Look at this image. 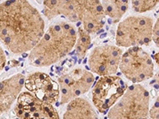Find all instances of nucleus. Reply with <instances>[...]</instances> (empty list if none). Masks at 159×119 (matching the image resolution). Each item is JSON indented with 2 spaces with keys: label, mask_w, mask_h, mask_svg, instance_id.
<instances>
[{
  "label": "nucleus",
  "mask_w": 159,
  "mask_h": 119,
  "mask_svg": "<svg viewBox=\"0 0 159 119\" xmlns=\"http://www.w3.org/2000/svg\"><path fill=\"white\" fill-rule=\"evenodd\" d=\"M45 33L39 11L27 1L0 2V42L14 54L30 52Z\"/></svg>",
  "instance_id": "obj_1"
},
{
  "label": "nucleus",
  "mask_w": 159,
  "mask_h": 119,
  "mask_svg": "<svg viewBox=\"0 0 159 119\" xmlns=\"http://www.w3.org/2000/svg\"><path fill=\"white\" fill-rule=\"evenodd\" d=\"M76 37L77 32L72 24L65 21L53 22L30 52V64L44 68L57 63L74 48Z\"/></svg>",
  "instance_id": "obj_2"
},
{
  "label": "nucleus",
  "mask_w": 159,
  "mask_h": 119,
  "mask_svg": "<svg viewBox=\"0 0 159 119\" xmlns=\"http://www.w3.org/2000/svg\"><path fill=\"white\" fill-rule=\"evenodd\" d=\"M44 15L52 20L59 15L72 22H82L83 29L90 33L99 31L105 24V13L99 1H44Z\"/></svg>",
  "instance_id": "obj_3"
},
{
  "label": "nucleus",
  "mask_w": 159,
  "mask_h": 119,
  "mask_svg": "<svg viewBox=\"0 0 159 119\" xmlns=\"http://www.w3.org/2000/svg\"><path fill=\"white\" fill-rule=\"evenodd\" d=\"M150 100V93L143 86L131 85L110 109L108 119H149Z\"/></svg>",
  "instance_id": "obj_4"
},
{
  "label": "nucleus",
  "mask_w": 159,
  "mask_h": 119,
  "mask_svg": "<svg viewBox=\"0 0 159 119\" xmlns=\"http://www.w3.org/2000/svg\"><path fill=\"white\" fill-rule=\"evenodd\" d=\"M154 22L148 16H129L118 25L116 42L118 47H140L150 44Z\"/></svg>",
  "instance_id": "obj_5"
},
{
  "label": "nucleus",
  "mask_w": 159,
  "mask_h": 119,
  "mask_svg": "<svg viewBox=\"0 0 159 119\" xmlns=\"http://www.w3.org/2000/svg\"><path fill=\"white\" fill-rule=\"evenodd\" d=\"M119 68L132 83L147 80L154 76V63L150 55L141 47L129 48L123 53Z\"/></svg>",
  "instance_id": "obj_6"
},
{
  "label": "nucleus",
  "mask_w": 159,
  "mask_h": 119,
  "mask_svg": "<svg viewBox=\"0 0 159 119\" xmlns=\"http://www.w3.org/2000/svg\"><path fill=\"white\" fill-rule=\"evenodd\" d=\"M127 87L119 76H101L92 88V103L99 113L104 114L119 101Z\"/></svg>",
  "instance_id": "obj_7"
},
{
  "label": "nucleus",
  "mask_w": 159,
  "mask_h": 119,
  "mask_svg": "<svg viewBox=\"0 0 159 119\" xmlns=\"http://www.w3.org/2000/svg\"><path fill=\"white\" fill-rule=\"evenodd\" d=\"M95 76L82 68H76L58 78L61 104L69 103L92 87Z\"/></svg>",
  "instance_id": "obj_8"
},
{
  "label": "nucleus",
  "mask_w": 159,
  "mask_h": 119,
  "mask_svg": "<svg viewBox=\"0 0 159 119\" xmlns=\"http://www.w3.org/2000/svg\"><path fill=\"white\" fill-rule=\"evenodd\" d=\"M123 53V50L116 45H99L91 52L89 66L98 76H113L117 72Z\"/></svg>",
  "instance_id": "obj_9"
},
{
  "label": "nucleus",
  "mask_w": 159,
  "mask_h": 119,
  "mask_svg": "<svg viewBox=\"0 0 159 119\" xmlns=\"http://www.w3.org/2000/svg\"><path fill=\"white\" fill-rule=\"evenodd\" d=\"M15 112L19 119H61L52 104L41 101L28 91L19 95Z\"/></svg>",
  "instance_id": "obj_10"
},
{
  "label": "nucleus",
  "mask_w": 159,
  "mask_h": 119,
  "mask_svg": "<svg viewBox=\"0 0 159 119\" xmlns=\"http://www.w3.org/2000/svg\"><path fill=\"white\" fill-rule=\"evenodd\" d=\"M24 86L28 92L44 103L52 104L60 98L58 83L44 72H36L30 74L25 77Z\"/></svg>",
  "instance_id": "obj_11"
},
{
  "label": "nucleus",
  "mask_w": 159,
  "mask_h": 119,
  "mask_svg": "<svg viewBox=\"0 0 159 119\" xmlns=\"http://www.w3.org/2000/svg\"><path fill=\"white\" fill-rule=\"evenodd\" d=\"M25 79L23 75L18 73L0 82V115L11 109L22 93Z\"/></svg>",
  "instance_id": "obj_12"
},
{
  "label": "nucleus",
  "mask_w": 159,
  "mask_h": 119,
  "mask_svg": "<svg viewBox=\"0 0 159 119\" xmlns=\"http://www.w3.org/2000/svg\"><path fill=\"white\" fill-rule=\"evenodd\" d=\"M63 119H99L91 103L84 98H76L69 102Z\"/></svg>",
  "instance_id": "obj_13"
},
{
  "label": "nucleus",
  "mask_w": 159,
  "mask_h": 119,
  "mask_svg": "<svg viewBox=\"0 0 159 119\" xmlns=\"http://www.w3.org/2000/svg\"><path fill=\"white\" fill-rule=\"evenodd\" d=\"M101 5L104 11L105 15L111 18L113 23H117L123 18L128 9V1H103Z\"/></svg>",
  "instance_id": "obj_14"
},
{
  "label": "nucleus",
  "mask_w": 159,
  "mask_h": 119,
  "mask_svg": "<svg viewBox=\"0 0 159 119\" xmlns=\"http://www.w3.org/2000/svg\"><path fill=\"white\" fill-rule=\"evenodd\" d=\"M91 37L89 33L86 32L82 27L78 28L77 37L75 45V52L80 59H83L87 51L90 48Z\"/></svg>",
  "instance_id": "obj_15"
},
{
  "label": "nucleus",
  "mask_w": 159,
  "mask_h": 119,
  "mask_svg": "<svg viewBox=\"0 0 159 119\" xmlns=\"http://www.w3.org/2000/svg\"><path fill=\"white\" fill-rule=\"evenodd\" d=\"M158 4L157 0H146V1H132V8L135 12L143 13L151 11Z\"/></svg>",
  "instance_id": "obj_16"
},
{
  "label": "nucleus",
  "mask_w": 159,
  "mask_h": 119,
  "mask_svg": "<svg viewBox=\"0 0 159 119\" xmlns=\"http://www.w3.org/2000/svg\"><path fill=\"white\" fill-rule=\"evenodd\" d=\"M149 119H159V99L157 98V100L154 103V106L149 110Z\"/></svg>",
  "instance_id": "obj_17"
},
{
  "label": "nucleus",
  "mask_w": 159,
  "mask_h": 119,
  "mask_svg": "<svg viewBox=\"0 0 159 119\" xmlns=\"http://www.w3.org/2000/svg\"><path fill=\"white\" fill-rule=\"evenodd\" d=\"M159 33V22L158 20H157L156 23L153 26V29H152V40H154V42H155L157 47H158V33Z\"/></svg>",
  "instance_id": "obj_18"
},
{
  "label": "nucleus",
  "mask_w": 159,
  "mask_h": 119,
  "mask_svg": "<svg viewBox=\"0 0 159 119\" xmlns=\"http://www.w3.org/2000/svg\"><path fill=\"white\" fill-rule=\"evenodd\" d=\"M6 63H7V57H6L5 52L0 45V72L4 68Z\"/></svg>",
  "instance_id": "obj_19"
}]
</instances>
